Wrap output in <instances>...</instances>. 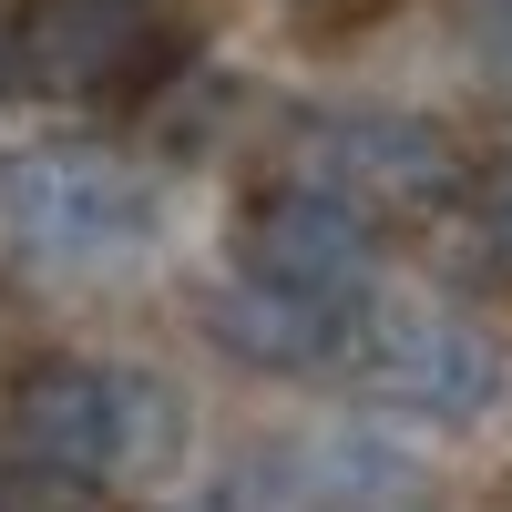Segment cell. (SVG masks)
I'll list each match as a JSON object with an SVG mask.
<instances>
[{
  "mask_svg": "<svg viewBox=\"0 0 512 512\" xmlns=\"http://www.w3.org/2000/svg\"><path fill=\"white\" fill-rule=\"evenodd\" d=\"M472 205H482V236H492V246L512 256V164H492V175L472 185Z\"/></svg>",
  "mask_w": 512,
  "mask_h": 512,
  "instance_id": "obj_9",
  "label": "cell"
},
{
  "mask_svg": "<svg viewBox=\"0 0 512 512\" xmlns=\"http://www.w3.org/2000/svg\"><path fill=\"white\" fill-rule=\"evenodd\" d=\"M0 512H103L93 482H52V472H21L11 492H0Z\"/></svg>",
  "mask_w": 512,
  "mask_h": 512,
  "instance_id": "obj_8",
  "label": "cell"
},
{
  "mask_svg": "<svg viewBox=\"0 0 512 512\" xmlns=\"http://www.w3.org/2000/svg\"><path fill=\"white\" fill-rule=\"evenodd\" d=\"M297 175L349 195L359 216L410 226V216H451L472 195V164L441 123L420 113H308L297 123Z\"/></svg>",
  "mask_w": 512,
  "mask_h": 512,
  "instance_id": "obj_3",
  "label": "cell"
},
{
  "mask_svg": "<svg viewBox=\"0 0 512 512\" xmlns=\"http://www.w3.org/2000/svg\"><path fill=\"white\" fill-rule=\"evenodd\" d=\"M297 21H318V31H349V21H379L390 0H287Z\"/></svg>",
  "mask_w": 512,
  "mask_h": 512,
  "instance_id": "obj_10",
  "label": "cell"
},
{
  "mask_svg": "<svg viewBox=\"0 0 512 512\" xmlns=\"http://www.w3.org/2000/svg\"><path fill=\"white\" fill-rule=\"evenodd\" d=\"M461 11H472V31L492 41V52H512V0H461Z\"/></svg>",
  "mask_w": 512,
  "mask_h": 512,
  "instance_id": "obj_12",
  "label": "cell"
},
{
  "mask_svg": "<svg viewBox=\"0 0 512 512\" xmlns=\"http://www.w3.org/2000/svg\"><path fill=\"white\" fill-rule=\"evenodd\" d=\"M175 512H256V482H246V472H226V482H205V492H185Z\"/></svg>",
  "mask_w": 512,
  "mask_h": 512,
  "instance_id": "obj_11",
  "label": "cell"
},
{
  "mask_svg": "<svg viewBox=\"0 0 512 512\" xmlns=\"http://www.w3.org/2000/svg\"><path fill=\"white\" fill-rule=\"evenodd\" d=\"M328 512H420V502H400V492H349V502H328Z\"/></svg>",
  "mask_w": 512,
  "mask_h": 512,
  "instance_id": "obj_13",
  "label": "cell"
},
{
  "mask_svg": "<svg viewBox=\"0 0 512 512\" xmlns=\"http://www.w3.org/2000/svg\"><path fill=\"white\" fill-rule=\"evenodd\" d=\"M349 349H359V379L379 400H400L420 420H482L502 400V338L482 318H461L441 308V297H369L359 328H349Z\"/></svg>",
  "mask_w": 512,
  "mask_h": 512,
  "instance_id": "obj_4",
  "label": "cell"
},
{
  "mask_svg": "<svg viewBox=\"0 0 512 512\" xmlns=\"http://www.w3.org/2000/svg\"><path fill=\"white\" fill-rule=\"evenodd\" d=\"M205 338L236 359V369H328L338 349H349V308H318V297H287L267 277H226L216 297H205Z\"/></svg>",
  "mask_w": 512,
  "mask_h": 512,
  "instance_id": "obj_7",
  "label": "cell"
},
{
  "mask_svg": "<svg viewBox=\"0 0 512 512\" xmlns=\"http://www.w3.org/2000/svg\"><path fill=\"white\" fill-rule=\"evenodd\" d=\"M236 267L267 277L287 297H318V308H369L379 277V216H359L349 195H328L308 175H287L267 195H246L236 216Z\"/></svg>",
  "mask_w": 512,
  "mask_h": 512,
  "instance_id": "obj_5",
  "label": "cell"
},
{
  "mask_svg": "<svg viewBox=\"0 0 512 512\" xmlns=\"http://www.w3.org/2000/svg\"><path fill=\"white\" fill-rule=\"evenodd\" d=\"M154 431H164V400L134 369H103V359H31L0 400V441H11L21 472L93 482V492L123 461H154Z\"/></svg>",
  "mask_w": 512,
  "mask_h": 512,
  "instance_id": "obj_1",
  "label": "cell"
},
{
  "mask_svg": "<svg viewBox=\"0 0 512 512\" xmlns=\"http://www.w3.org/2000/svg\"><path fill=\"white\" fill-rule=\"evenodd\" d=\"M164 72V31L144 0H41L21 21V82L62 103H134Z\"/></svg>",
  "mask_w": 512,
  "mask_h": 512,
  "instance_id": "obj_6",
  "label": "cell"
},
{
  "mask_svg": "<svg viewBox=\"0 0 512 512\" xmlns=\"http://www.w3.org/2000/svg\"><path fill=\"white\" fill-rule=\"evenodd\" d=\"M0 226L52 267H123L154 246V185L103 144H21L0 154Z\"/></svg>",
  "mask_w": 512,
  "mask_h": 512,
  "instance_id": "obj_2",
  "label": "cell"
},
{
  "mask_svg": "<svg viewBox=\"0 0 512 512\" xmlns=\"http://www.w3.org/2000/svg\"><path fill=\"white\" fill-rule=\"evenodd\" d=\"M11 82H21V41L0 31V93H11Z\"/></svg>",
  "mask_w": 512,
  "mask_h": 512,
  "instance_id": "obj_14",
  "label": "cell"
}]
</instances>
